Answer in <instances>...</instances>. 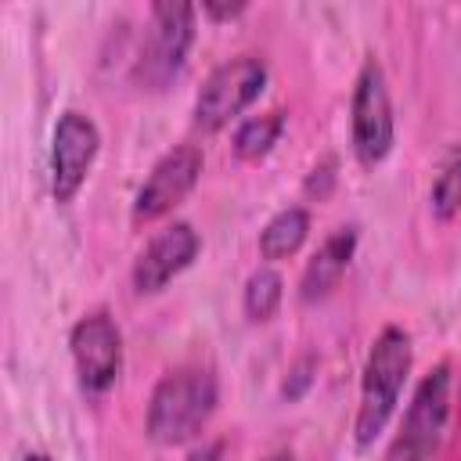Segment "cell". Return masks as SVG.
Wrapping results in <instances>:
<instances>
[{
	"label": "cell",
	"instance_id": "1",
	"mask_svg": "<svg viewBox=\"0 0 461 461\" xmlns=\"http://www.w3.org/2000/svg\"><path fill=\"white\" fill-rule=\"evenodd\" d=\"M407 375H411V335L403 328L389 324L378 331V339L371 342L367 360H364L360 403H357V421H353L357 447H371L375 436L389 425Z\"/></svg>",
	"mask_w": 461,
	"mask_h": 461
},
{
	"label": "cell",
	"instance_id": "2",
	"mask_svg": "<svg viewBox=\"0 0 461 461\" xmlns=\"http://www.w3.org/2000/svg\"><path fill=\"white\" fill-rule=\"evenodd\" d=\"M216 375L209 367H180L166 375L148 400V436L162 447L194 439L216 411Z\"/></svg>",
	"mask_w": 461,
	"mask_h": 461
},
{
	"label": "cell",
	"instance_id": "3",
	"mask_svg": "<svg viewBox=\"0 0 461 461\" xmlns=\"http://www.w3.org/2000/svg\"><path fill=\"white\" fill-rule=\"evenodd\" d=\"M191 43H194V7L173 4V0L155 4L148 14V36H144V47L133 68L137 83L148 90L169 86L180 76L191 54Z\"/></svg>",
	"mask_w": 461,
	"mask_h": 461
},
{
	"label": "cell",
	"instance_id": "4",
	"mask_svg": "<svg viewBox=\"0 0 461 461\" xmlns=\"http://www.w3.org/2000/svg\"><path fill=\"white\" fill-rule=\"evenodd\" d=\"M450 418V364H436L414 389L400 432L389 447V461H429L447 432Z\"/></svg>",
	"mask_w": 461,
	"mask_h": 461
},
{
	"label": "cell",
	"instance_id": "5",
	"mask_svg": "<svg viewBox=\"0 0 461 461\" xmlns=\"http://www.w3.org/2000/svg\"><path fill=\"white\" fill-rule=\"evenodd\" d=\"M267 86V65L259 58H234L209 72L194 97V126L205 133L223 130L230 119H238Z\"/></svg>",
	"mask_w": 461,
	"mask_h": 461
},
{
	"label": "cell",
	"instance_id": "6",
	"mask_svg": "<svg viewBox=\"0 0 461 461\" xmlns=\"http://www.w3.org/2000/svg\"><path fill=\"white\" fill-rule=\"evenodd\" d=\"M349 122H353V155L360 158V166H378L389 151H393V101H389V86H385V72L382 65L371 58L364 61L357 83H353V104H349Z\"/></svg>",
	"mask_w": 461,
	"mask_h": 461
},
{
	"label": "cell",
	"instance_id": "7",
	"mask_svg": "<svg viewBox=\"0 0 461 461\" xmlns=\"http://www.w3.org/2000/svg\"><path fill=\"white\" fill-rule=\"evenodd\" d=\"M101 151L97 122L83 112H61L50 140V194L54 202H72L86 184L94 158Z\"/></svg>",
	"mask_w": 461,
	"mask_h": 461
},
{
	"label": "cell",
	"instance_id": "8",
	"mask_svg": "<svg viewBox=\"0 0 461 461\" xmlns=\"http://www.w3.org/2000/svg\"><path fill=\"white\" fill-rule=\"evenodd\" d=\"M198 176H202V151L194 144H180V148L166 151L155 162V169L148 173V180L140 184V191L133 198V209H130V220L137 227L162 220L166 212H173L194 191Z\"/></svg>",
	"mask_w": 461,
	"mask_h": 461
},
{
	"label": "cell",
	"instance_id": "9",
	"mask_svg": "<svg viewBox=\"0 0 461 461\" xmlns=\"http://www.w3.org/2000/svg\"><path fill=\"white\" fill-rule=\"evenodd\" d=\"M72 360L86 393H108L122 371V335L108 310H94L72 328Z\"/></svg>",
	"mask_w": 461,
	"mask_h": 461
},
{
	"label": "cell",
	"instance_id": "10",
	"mask_svg": "<svg viewBox=\"0 0 461 461\" xmlns=\"http://www.w3.org/2000/svg\"><path fill=\"white\" fill-rule=\"evenodd\" d=\"M198 256V234L191 223H169L166 230H158L144 252L133 263V288L140 295L162 292L176 274H184Z\"/></svg>",
	"mask_w": 461,
	"mask_h": 461
},
{
	"label": "cell",
	"instance_id": "11",
	"mask_svg": "<svg viewBox=\"0 0 461 461\" xmlns=\"http://www.w3.org/2000/svg\"><path fill=\"white\" fill-rule=\"evenodd\" d=\"M353 252H357V227H339V230H331V234L321 241V249L313 252V259L306 263V270H303V281H299L303 303H317V299L331 295V292L339 288V281H342V274H346Z\"/></svg>",
	"mask_w": 461,
	"mask_h": 461
},
{
	"label": "cell",
	"instance_id": "12",
	"mask_svg": "<svg viewBox=\"0 0 461 461\" xmlns=\"http://www.w3.org/2000/svg\"><path fill=\"white\" fill-rule=\"evenodd\" d=\"M306 234H310V212L303 205H288V209L274 212L267 220V227L259 230V252L270 263L288 259V256L299 252V245L306 241Z\"/></svg>",
	"mask_w": 461,
	"mask_h": 461
},
{
	"label": "cell",
	"instance_id": "13",
	"mask_svg": "<svg viewBox=\"0 0 461 461\" xmlns=\"http://www.w3.org/2000/svg\"><path fill=\"white\" fill-rule=\"evenodd\" d=\"M281 130H285V112H277V108L263 112V115H249L234 133V155L245 162H259L277 144Z\"/></svg>",
	"mask_w": 461,
	"mask_h": 461
},
{
	"label": "cell",
	"instance_id": "14",
	"mask_svg": "<svg viewBox=\"0 0 461 461\" xmlns=\"http://www.w3.org/2000/svg\"><path fill=\"white\" fill-rule=\"evenodd\" d=\"M281 295H285V281L274 267H259L249 281H245V295H241V306L249 313V321H270L281 306Z\"/></svg>",
	"mask_w": 461,
	"mask_h": 461
},
{
	"label": "cell",
	"instance_id": "15",
	"mask_svg": "<svg viewBox=\"0 0 461 461\" xmlns=\"http://www.w3.org/2000/svg\"><path fill=\"white\" fill-rule=\"evenodd\" d=\"M429 209L436 220H454L461 212V144L443 158V166L432 180Z\"/></svg>",
	"mask_w": 461,
	"mask_h": 461
},
{
	"label": "cell",
	"instance_id": "16",
	"mask_svg": "<svg viewBox=\"0 0 461 461\" xmlns=\"http://www.w3.org/2000/svg\"><path fill=\"white\" fill-rule=\"evenodd\" d=\"M339 162H335V155H328V158H321L313 169H310V176H306V194H313V198H328V191L335 187V180H339Z\"/></svg>",
	"mask_w": 461,
	"mask_h": 461
},
{
	"label": "cell",
	"instance_id": "17",
	"mask_svg": "<svg viewBox=\"0 0 461 461\" xmlns=\"http://www.w3.org/2000/svg\"><path fill=\"white\" fill-rule=\"evenodd\" d=\"M313 357H299L295 360V367H292V375H288V382H285V396L288 400H299L303 393H306V385L313 382Z\"/></svg>",
	"mask_w": 461,
	"mask_h": 461
},
{
	"label": "cell",
	"instance_id": "18",
	"mask_svg": "<svg viewBox=\"0 0 461 461\" xmlns=\"http://www.w3.org/2000/svg\"><path fill=\"white\" fill-rule=\"evenodd\" d=\"M241 11H245V4H241V0H238V4H212V0H209V4H202V14H205V18H212V22L238 18Z\"/></svg>",
	"mask_w": 461,
	"mask_h": 461
},
{
	"label": "cell",
	"instance_id": "19",
	"mask_svg": "<svg viewBox=\"0 0 461 461\" xmlns=\"http://www.w3.org/2000/svg\"><path fill=\"white\" fill-rule=\"evenodd\" d=\"M223 450H227V443L223 439H212V443H202L198 450H191L187 461H223Z\"/></svg>",
	"mask_w": 461,
	"mask_h": 461
},
{
	"label": "cell",
	"instance_id": "20",
	"mask_svg": "<svg viewBox=\"0 0 461 461\" xmlns=\"http://www.w3.org/2000/svg\"><path fill=\"white\" fill-rule=\"evenodd\" d=\"M263 461H295V457H292V450H277V454H270V457H263Z\"/></svg>",
	"mask_w": 461,
	"mask_h": 461
},
{
	"label": "cell",
	"instance_id": "21",
	"mask_svg": "<svg viewBox=\"0 0 461 461\" xmlns=\"http://www.w3.org/2000/svg\"><path fill=\"white\" fill-rule=\"evenodd\" d=\"M25 461H50L47 454H25Z\"/></svg>",
	"mask_w": 461,
	"mask_h": 461
}]
</instances>
